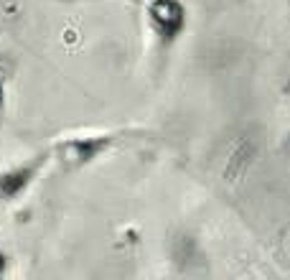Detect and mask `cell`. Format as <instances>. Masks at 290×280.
<instances>
[{
    "label": "cell",
    "instance_id": "cell-3",
    "mask_svg": "<svg viewBox=\"0 0 290 280\" xmlns=\"http://www.w3.org/2000/svg\"><path fill=\"white\" fill-rule=\"evenodd\" d=\"M6 110V79H3V66H0V115Z\"/></svg>",
    "mask_w": 290,
    "mask_h": 280
},
{
    "label": "cell",
    "instance_id": "cell-1",
    "mask_svg": "<svg viewBox=\"0 0 290 280\" xmlns=\"http://www.w3.org/2000/svg\"><path fill=\"white\" fill-rule=\"evenodd\" d=\"M148 31L163 46L176 44L188 26V8L183 0H138Z\"/></svg>",
    "mask_w": 290,
    "mask_h": 280
},
{
    "label": "cell",
    "instance_id": "cell-2",
    "mask_svg": "<svg viewBox=\"0 0 290 280\" xmlns=\"http://www.w3.org/2000/svg\"><path fill=\"white\" fill-rule=\"evenodd\" d=\"M112 140H115L112 135H71L59 140L54 150L56 158L66 166H87L110 148Z\"/></svg>",
    "mask_w": 290,
    "mask_h": 280
}]
</instances>
